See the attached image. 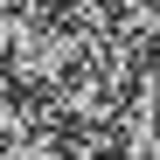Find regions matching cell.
Returning <instances> with one entry per match:
<instances>
[{
	"mask_svg": "<svg viewBox=\"0 0 160 160\" xmlns=\"http://www.w3.org/2000/svg\"><path fill=\"white\" fill-rule=\"evenodd\" d=\"M84 42H91V28L63 7V0H28V14H21L14 35L0 42V63H7L14 84H28V91H56L63 77L84 63Z\"/></svg>",
	"mask_w": 160,
	"mask_h": 160,
	"instance_id": "obj_1",
	"label": "cell"
},
{
	"mask_svg": "<svg viewBox=\"0 0 160 160\" xmlns=\"http://www.w3.org/2000/svg\"><path fill=\"white\" fill-rule=\"evenodd\" d=\"M104 132L118 139L125 160H160V84H153V77H139V84L125 91L118 118L104 125Z\"/></svg>",
	"mask_w": 160,
	"mask_h": 160,
	"instance_id": "obj_2",
	"label": "cell"
},
{
	"mask_svg": "<svg viewBox=\"0 0 160 160\" xmlns=\"http://www.w3.org/2000/svg\"><path fill=\"white\" fill-rule=\"evenodd\" d=\"M63 7L84 21V28H112V21H125V14H139L146 0H63Z\"/></svg>",
	"mask_w": 160,
	"mask_h": 160,
	"instance_id": "obj_3",
	"label": "cell"
},
{
	"mask_svg": "<svg viewBox=\"0 0 160 160\" xmlns=\"http://www.w3.org/2000/svg\"><path fill=\"white\" fill-rule=\"evenodd\" d=\"M70 160H125V153H118L112 132H77V139H70Z\"/></svg>",
	"mask_w": 160,
	"mask_h": 160,
	"instance_id": "obj_4",
	"label": "cell"
}]
</instances>
